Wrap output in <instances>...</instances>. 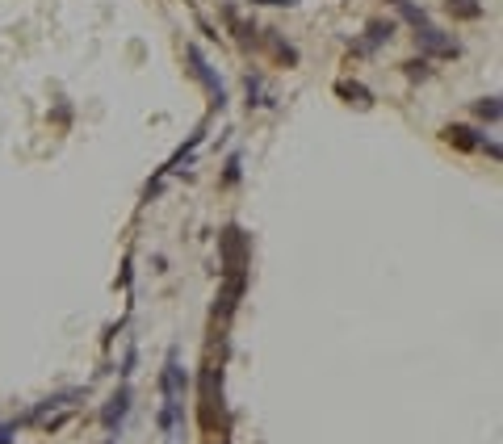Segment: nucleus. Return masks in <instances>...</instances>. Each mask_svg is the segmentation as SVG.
Masks as SVG:
<instances>
[{"label":"nucleus","mask_w":503,"mask_h":444,"mask_svg":"<svg viewBox=\"0 0 503 444\" xmlns=\"http://www.w3.org/2000/svg\"><path fill=\"white\" fill-rule=\"evenodd\" d=\"M223 272H247V239L239 227H227L223 231Z\"/></svg>","instance_id":"obj_1"},{"label":"nucleus","mask_w":503,"mask_h":444,"mask_svg":"<svg viewBox=\"0 0 503 444\" xmlns=\"http://www.w3.org/2000/svg\"><path fill=\"white\" fill-rule=\"evenodd\" d=\"M189 63H193V76H197L201 84L210 88V97H214V109H223V105H227V88H223V80L214 76V68L206 63V54H201L197 46H189Z\"/></svg>","instance_id":"obj_2"},{"label":"nucleus","mask_w":503,"mask_h":444,"mask_svg":"<svg viewBox=\"0 0 503 444\" xmlns=\"http://www.w3.org/2000/svg\"><path fill=\"white\" fill-rule=\"evenodd\" d=\"M415 42H420V46H424V50H428V54H440V59H453V54H458V50H462V46H458V42H453V38H449V34H444V30H436V26H432V21H428V26H420V30H415Z\"/></svg>","instance_id":"obj_3"},{"label":"nucleus","mask_w":503,"mask_h":444,"mask_svg":"<svg viewBox=\"0 0 503 444\" xmlns=\"http://www.w3.org/2000/svg\"><path fill=\"white\" fill-rule=\"evenodd\" d=\"M365 34H369V38H365V42H361L357 50H365V54H369L373 46L390 42V34H394V21H369V30H365Z\"/></svg>","instance_id":"obj_4"},{"label":"nucleus","mask_w":503,"mask_h":444,"mask_svg":"<svg viewBox=\"0 0 503 444\" xmlns=\"http://www.w3.org/2000/svg\"><path fill=\"white\" fill-rule=\"evenodd\" d=\"M390 5H394V13L407 21V26H415V30H420V26H428V13L415 5V0H390Z\"/></svg>","instance_id":"obj_5"},{"label":"nucleus","mask_w":503,"mask_h":444,"mask_svg":"<svg viewBox=\"0 0 503 444\" xmlns=\"http://www.w3.org/2000/svg\"><path fill=\"white\" fill-rule=\"evenodd\" d=\"M444 143L462 147V151H474L482 139H474V130H470V126H444Z\"/></svg>","instance_id":"obj_6"},{"label":"nucleus","mask_w":503,"mask_h":444,"mask_svg":"<svg viewBox=\"0 0 503 444\" xmlns=\"http://www.w3.org/2000/svg\"><path fill=\"white\" fill-rule=\"evenodd\" d=\"M126 411H130V390H122V394L114 398V407H105V415H101V419H105V427H118V423L126 419Z\"/></svg>","instance_id":"obj_7"},{"label":"nucleus","mask_w":503,"mask_h":444,"mask_svg":"<svg viewBox=\"0 0 503 444\" xmlns=\"http://www.w3.org/2000/svg\"><path fill=\"white\" fill-rule=\"evenodd\" d=\"M449 13L462 21H474V17H482V5H474V0H449Z\"/></svg>","instance_id":"obj_8"},{"label":"nucleus","mask_w":503,"mask_h":444,"mask_svg":"<svg viewBox=\"0 0 503 444\" xmlns=\"http://www.w3.org/2000/svg\"><path fill=\"white\" fill-rule=\"evenodd\" d=\"M474 114L486 118V122H499V101H495V97H482V101L474 105Z\"/></svg>","instance_id":"obj_9"},{"label":"nucleus","mask_w":503,"mask_h":444,"mask_svg":"<svg viewBox=\"0 0 503 444\" xmlns=\"http://www.w3.org/2000/svg\"><path fill=\"white\" fill-rule=\"evenodd\" d=\"M340 92H344V97H352V101H357V105H361V109H365V105H369V92H365V88H361V84H340Z\"/></svg>","instance_id":"obj_10"},{"label":"nucleus","mask_w":503,"mask_h":444,"mask_svg":"<svg viewBox=\"0 0 503 444\" xmlns=\"http://www.w3.org/2000/svg\"><path fill=\"white\" fill-rule=\"evenodd\" d=\"M402 68H407L411 80H424V76H428V59H411V63H402Z\"/></svg>","instance_id":"obj_11"},{"label":"nucleus","mask_w":503,"mask_h":444,"mask_svg":"<svg viewBox=\"0 0 503 444\" xmlns=\"http://www.w3.org/2000/svg\"><path fill=\"white\" fill-rule=\"evenodd\" d=\"M235 181H239V155L227 159V185H235Z\"/></svg>","instance_id":"obj_12"},{"label":"nucleus","mask_w":503,"mask_h":444,"mask_svg":"<svg viewBox=\"0 0 503 444\" xmlns=\"http://www.w3.org/2000/svg\"><path fill=\"white\" fill-rule=\"evenodd\" d=\"M252 5H285V9H294L298 0H252Z\"/></svg>","instance_id":"obj_13"}]
</instances>
